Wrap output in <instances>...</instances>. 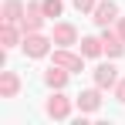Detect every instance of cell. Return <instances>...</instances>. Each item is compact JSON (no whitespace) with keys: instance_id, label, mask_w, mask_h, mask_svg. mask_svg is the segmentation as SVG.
<instances>
[{"instance_id":"1","label":"cell","mask_w":125,"mask_h":125,"mask_svg":"<svg viewBox=\"0 0 125 125\" xmlns=\"http://www.w3.org/2000/svg\"><path fill=\"white\" fill-rule=\"evenodd\" d=\"M51 44H54V37H44V34H27L24 37V54L27 58H44L47 51H51Z\"/></svg>"},{"instance_id":"2","label":"cell","mask_w":125,"mask_h":125,"mask_svg":"<svg viewBox=\"0 0 125 125\" xmlns=\"http://www.w3.org/2000/svg\"><path fill=\"white\" fill-rule=\"evenodd\" d=\"M44 7L41 3H27V10H24V17H21V31L24 34H34V31H41V24H44Z\"/></svg>"},{"instance_id":"3","label":"cell","mask_w":125,"mask_h":125,"mask_svg":"<svg viewBox=\"0 0 125 125\" xmlns=\"http://www.w3.org/2000/svg\"><path fill=\"white\" fill-rule=\"evenodd\" d=\"M102 44H105V54H108V58H122V51H125V41H122V34H118V31H108V27H105V34H102Z\"/></svg>"},{"instance_id":"4","label":"cell","mask_w":125,"mask_h":125,"mask_svg":"<svg viewBox=\"0 0 125 125\" xmlns=\"http://www.w3.org/2000/svg\"><path fill=\"white\" fill-rule=\"evenodd\" d=\"M95 84L98 88H115L118 84V68L115 64H98L95 68Z\"/></svg>"},{"instance_id":"5","label":"cell","mask_w":125,"mask_h":125,"mask_svg":"<svg viewBox=\"0 0 125 125\" xmlns=\"http://www.w3.org/2000/svg\"><path fill=\"white\" fill-rule=\"evenodd\" d=\"M44 108H47V115H51V118H68V115H71V102H68L64 95H51Z\"/></svg>"},{"instance_id":"6","label":"cell","mask_w":125,"mask_h":125,"mask_svg":"<svg viewBox=\"0 0 125 125\" xmlns=\"http://www.w3.org/2000/svg\"><path fill=\"white\" fill-rule=\"evenodd\" d=\"M84 54H71V51H54V64H61V68H68V71H84Z\"/></svg>"},{"instance_id":"7","label":"cell","mask_w":125,"mask_h":125,"mask_svg":"<svg viewBox=\"0 0 125 125\" xmlns=\"http://www.w3.org/2000/svg\"><path fill=\"white\" fill-rule=\"evenodd\" d=\"M115 17H118V7L108 0V3H98V7H95V17H91V21L98 24V27H108Z\"/></svg>"},{"instance_id":"8","label":"cell","mask_w":125,"mask_h":125,"mask_svg":"<svg viewBox=\"0 0 125 125\" xmlns=\"http://www.w3.org/2000/svg\"><path fill=\"white\" fill-rule=\"evenodd\" d=\"M17 91H21V78L14 71H3L0 74V98H14Z\"/></svg>"},{"instance_id":"9","label":"cell","mask_w":125,"mask_h":125,"mask_svg":"<svg viewBox=\"0 0 125 125\" xmlns=\"http://www.w3.org/2000/svg\"><path fill=\"white\" fill-rule=\"evenodd\" d=\"M74 41H78V31L71 24H54V44L68 47V44H74Z\"/></svg>"},{"instance_id":"10","label":"cell","mask_w":125,"mask_h":125,"mask_svg":"<svg viewBox=\"0 0 125 125\" xmlns=\"http://www.w3.org/2000/svg\"><path fill=\"white\" fill-rule=\"evenodd\" d=\"M24 10H27V7H24L21 0H7V3H3V24H21Z\"/></svg>"},{"instance_id":"11","label":"cell","mask_w":125,"mask_h":125,"mask_svg":"<svg viewBox=\"0 0 125 125\" xmlns=\"http://www.w3.org/2000/svg\"><path fill=\"white\" fill-rule=\"evenodd\" d=\"M44 81L51 84V88H64V84H68V68H61V64H51V71L44 74Z\"/></svg>"},{"instance_id":"12","label":"cell","mask_w":125,"mask_h":125,"mask_svg":"<svg viewBox=\"0 0 125 125\" xmlns=\"http://www.w3.org/2000/svg\"><path fill=\"white\" fill-rule=\"evenodd\" d=\"M98 105H102V95H98L95 88L78 95V108H81V112H98Z\"/></svg>"},{"instance_id":"13","label":"cell","mask_w":125,"mask_h":125,"mask_svg":"<svg viewBox=\"0 0 125 125\" xmlns=\"http://www.w3.org/2000/svg\"><path fill=\"white\" fill-rule=\"evenodd\" d=\"M102 51H105L102 37H81V54H84V58H98Z\"/></svg>"},{"instance_id":"14","label":"cell","mask_w":125,"mask_h":125,"mask_svg":"<svg viewBox=\"0 0 125 125\" xmlns=\"http://www.w3.org/2000/svg\"><path fill=\"white\" fill-rule=\"evenodd\" d=\"M0 44H3V47H17V31H14V24H3V27H0Z\"/></svg>"},{"instance_id":"15","label":"cell","mask_w":125,"mask_h":125,"mask_svg":"<svg viewBox=\"0 0 125 125\" xmlns=\"http://www.w3.org/2000/svg\"><path fill=\"white\" fill-rule=\"evenodd\" d=\"M41 7H44V14H47V17H61V10H64L61 0H41Z\"/></svg>"},{"instance_id":"16","label":"cell","mask_w":125,"mask_h":125,"mask_svg":"<svg viewBox=\"0 0 125 125\" xmlns=\"http://www.w3.org/2000/svg\"><path fill=\"white\" fill-rule=\"evenodd\" d=\"M71 3H74L81 14H95V0H71Z\"/></svg>"},{"instance_id":"17","label":"cell","mask_w":125,"mask_h":125,"mask_svg":"<svg viewBox=\"0 0 125 125\" xmlns=\"http://www.w3.org/2000/svg\"><path fill=\"white\" fill-rule=\"evenodd\" d=\"M115 98H118V102L125 105V78H122V81H118V84H115Z\"/></svg>"},{"instance_id":"18","label":"cell","mask_w":125,"mask_h":125,"mask_svg":"<svg viewBox=\"0 0 125 125\" xmlns=\"http://www.w3.org/2000/svg\"><path fill=\"white\" fill-rule=\"evenodd\" d=\"M118 34H122V41H125V17L118 21Z\"/></svg>"}]
</instances>
